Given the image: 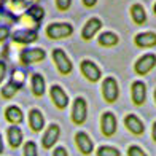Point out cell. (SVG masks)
Returning a JSON list of instances; mask_svg holds the SVG:
<instances>
[{
    "label": "cell",
    "mask_w": 156,
    "mask_h": 156,
    "mask_svg": "<svg viewBox=\"0 0 156 156\" xmlns=\"http://www.w3.org/2000/svg\"><path fill=\"white\" fill-rule=\"evenodd\" d=\"M45 78L41 76L40 73H35L32 76V93L37 96V97H41L45 94Z\"/></svg>",
    "instance_id": "cell-20"
},
{
    "label": "cell",
    "mask_w": 156,
    "mask_h": 156,
    "mask_svg": "<svg viewBox=\"0 0 156 156\" xmlns=\"http://www.w3.org/2000/svg\"><path fill=\"white\" fill-rule=\"evenodd\" d=\"M75 142H76L78 150H80L83 154H91V153H93L94 145H93V140L89 139V136L86 132H76Z\"/></svg>",
    "instance_id": "cell-9"
},
{
    "label": "cell",
    "mask_w": 156,
    "mask_h": 156,
    "mask_svg": "<svg viewBox=\"0 0 156 156\" xmlns=\"http://www.w3.org/2000/svg\"><path fill=\"white\" fill-rule=\"evenodd\" d=\"M70 3H72V0H56V5H58V8L62 10V11L69 10Z\"/></svg>",
    "instance_id": "cell-27"
},
{
    "label": "cell",
    "mask_w": 156,
    "mask_h": 156,
    "mask_svg": "<svg viewBox=\"0 0 156 156\" xmlns=\"http://www.w3.org/2000/svg\"><path fill=\"white\" fill-rule=\"evenodd\" d=\"M153 10H154V15H156V3H154V8Z\"/></svg>",
    "instance_id": "cell-34"
},
{
    "label": "cell",
    "mask_w": 156,
    "mask_h": 156,
    "mask_svg": "<svg viewBox=\"0 0 156 156\" xmlns=\"http://www.w3.org/2000/svg\"><path fill=\"white\" fill-rule=\"evenodd\" d=\"M127 156H147V153H145L144 150H142L140 147L132 145V147L127 148Z\"/></svg>",
    "instance_id": "cell-26"
},
{
    "label": "cell",
    "mask_w": 156,
    "mask_h": 156,
    "mask_svg": "<svg viewBox=\"0 0 156 156\" xmlns=\"http://www.w3.org/2000/svg\"><path fill=\"white\" fill-rule=\"evenodd\" d=\"M53 59L56 62V66H58V70L62 75H69L70 72H72V69H73L72 62H70L69 56L64 53L61 48H56L53 51Z\"/></svg>",
    "instance_id": "cell-4"
},
{
    "label": "cell",
    "mask_w": 156,
    "mask_h": 156,
    "mask_svg": "<svg viewBox=\"0 0 156 156\" xmlns=\"http://www.w3.org/2000/svg\"><path fill=\"white\" fill-rule=\"evenodd\" d=\"M101 27H102V21L101 19H97V18H91L86 24H84L83 27V32H81V37L84 40H91L94 37V35L101 30Z\"/></svg>",
    "instance_id": "cell-12"
},
{
    "label": "cell",
    "mask_w": 156,
    "mask_h": 156,
    "mask_svg": "<svg viewBox=\"0 0 156 156\" xmlns=\"http://www.w3.org/2000/svg\"><path fill=\"white\" fill-rule=\"evenodd\" d=\"M51 99H53V102H54V105L58 108H66L67 105H69V97H67V94L64 93V89L61 88V86H58V84H54V86H51Z\"/></svg>",
    "instance_id": "cell-11"
},
{
    "label": "cell",
    "mask_w": 156,
    "mask_h": 156,
    "mask_svg": "<svg viewBox=\"0 0 156 156\" xmlns=\"http://www.w3.org/2000/svg\"><path fill=\"white\" fill-rule=\"evenodd\" d=\"M59 134H61L59 126H58V124H51V126L46 129L43 139H41V144H43V147H45V148H51L56 142H58Z\"/></svg>",
    "instance_id": "cell-13"
},
{
    "label": "cell",
    "mask_w": 156,
    "mask_h": 156,
    "mask_svg": "<svg viewBox=\"0 0 156 156\" xmlns=\"http://www.w3.org/2000/svg\"><path fill=\"white\" fill-rule=\"evenodd\" d=\"M97 156H119V151L116 150V148H113V147L104 145V147H99Z\"/></svg>",
    "instance_id": "cell-23"
},
{
    "label": "cell",
    "mask_w": 156,
    "mask_h": 156,
    "mask_svg": "<svg viewBox=\"0 0 156 156\" xmlns=\"http://www.w3.org/2000/svg\"><path fill=\"white\" fill-rule=\"evenodd\" d=\"M136 45L139 48H151L156 45V34L154 32H142V34H137L136 38Z\"/></svg>",
    "instance_id": "cell-14"
},
{
    "label": "cell",
    "mask_w": 156,
    "mask_h": 156,
    "mask_svg": "<svg viewBox=\"0 0 156 156\" xmlns=\"http://www.w3.org/2000/svg\"><path fill=\"white\" fill-rule=\"evenodd\" d=\"M102 94H104V99L107 101L108 104L115 102L118 99V94H119V89H118V83L113 76H107L102 83Z\"/></svg>",
    "instance_id": "cell-3"
},
{
    "label": "cell",
    "mask_w": 156,
    "mask_h": 156,
    "mask_svg": "<svg viewBox=\"0 0 156 156\" xmlns=\"http://www.w3.org/2000/svg\"><path fill=\"white\" fill-rule=\"evenodd\" d=\"M131 16L134 19V23L142 26V24H145V21H147V13H145V8L142 6L140 3H134L131 6Z\"/></svg>",
    "instance_id": "cell-18"
},
{
    "label": "cell",
    "mask_w": 156,
    "mask_h": 156,
    "mask_svg": "<svg viewBox=\"0 0 156 156\" xmlns=\"http://www.w3.org/2000/svg\"><path fill=\"white\" fill-rule=\"evenodd\" d=\"M5 75H6V66H5V62H2V61H0V83L3 81Z\"/></svg>",
    "instance_id": "cell-29"
},
{
    "label": "cell",
    "mask_w": 156,
    "mask_h": 156,
    "mask_svg": "<svg viewBox=\"0 0 156 156\" xmlns=\"http://www.w3.org/2000/svg\"><path fill=\"white\" fill-rule=\"evenodd\" d=\"M154 101H156V91H154Z\"/></svg>",
    "instance_id": "cell-35"
},
{
    "label": "cell",
    "mask_w": 156,
    "mask_h": 156,
    "mask_svg": "<svg viewBox=\"0 0 156 156\" xmlns=\"http://www.w3.org/2000/svg\"><path fill=\"white\" fill-rule=\"evenodd\" d=\"M99 43L102 46H115L118 43V35L113 32H104L99 35Z\"/></svg>",
    "instance_id": "cell-22"
},
{
    "label": "cell",
    "mask_w": 156,
    "mask_h": 156,
    "mask_svg": "<svg viewBox=\"0 0 156 156\" xmlns=\"http://www.w3.org/2000/svg\"><path fill=\"white\" fill-rule=\"evenodd\" d=\"M153 139H154V142H156V121H154V124H153Z\"/></svg>",
    "instance_id": "cell-33"
},
{
    "label": "cell",
    "mask_w": 156,
    "mask_h": 156,
    "mask_svg": "<svg viewBox=\"0 0 156 156\" xmlns=\"http://www.w3.org/2000/svg\"><path fill=\"white\" fill-rule=\"evenodd\" d=\"M84 6H88V8H91V6H94L97 3V0H83Z\"/></svg>",
    "instance_id": "cell-31"
},
{
    "label": "cell",
    "mask_w": 156,
    "mask_h": 156,
    "mask_svg": "<svg viewBox=\"0 0 156 156\" xmlns=\"http://www.w3.org/2000/svg\"><path fill=\"white\" fill-rule=\"evenodd\" d=\"M29 124H30V127H32L34 132H40L41 129H43L45 118H43V115L40 113V110L32 108V110L29 112Z\"/></svg>",
    "instance_id": "cell-16"
},
{
    "label": "cell",
    "mask_w": 156,
    "mask_h": 156,
    "mask_svg": "<svg viewBox=\"0 0 156 156\" xmlns=\"http://www.w3.org/2000/svg\"><path fill=\"white\" fill-rule=\"evenodd\" d=\"M5 118L8 119L11 124H19L24 119V115H23V112H21L19 107H16V105H10V107L5 110Z\"/></svg>",
    "instance_id": "cell-17"
},
{
    "label": "cell",
    "mask_w": 156,
    "mask_h": 156,
    "mask_svg": "<svg viewBox=\"0 0 156 156\" xmlns=\"http://www.w3.org/2000/svg\"><path fill=\"white\" fill-rule=\"evenodd\" d=\"M101 127H102V132L104 136L112 137L113 134L116 132V118L112 112H105L102 118H101Z\"/></svg>",
    "instance_id": "cell-8"
},
{
    "label": "cell",
    "mask_w": 156,
    "mask_h": 156,
    "mask_svg": "<svg viewBox=\"0 0 156 156\" xmlns=\"http://www.w3.org/2000/svg\"><path fill=\"white\" fill-rule=\"evenodd\" d=\"M131 94H132V101L136 105H142L147 99V86L144 81H134L132 88H131Z\"/></svg>",
    "instance_id": "cell-10"
},
{
    "label": "cell",
    "mask_w": 156,
    "mask_h": 156,
    "mask_svg": "<svg viewBox=\"0 0 156 156\" xmlns=\"http://www.w3.org/2000/svg\"><path fill=\"white\" fill-rule=\"evenodd\" d=\"M88 118V104L83 97H76L72 108V121L75 124H83Z\"/></svg>",
    "instance_id": "cell-2"
},
{
    "label": "cell",
    "mask_w": 156,
    "mask_h": 156,
    "mask_svg": "<svg viewBox=\"0 0 156 156\" xmlns=\"http://www.w3.org/2000/svg\"><path fill=\"white\" fill-rule=\"evenodd\" d=\"M0 153H3V140H2V134H0Z\"/></svg>",
    "instance_id": "cell-32"
},
{
    "label": "cell",
    "mask_w": 156,
    "mask_h": 156,
    "mask_svg": "<svg viewBox=\"0 0 156 156\" xmlns=\"http://www.w3.org/2000/svg\"><path fill=\"white\" fill-rule=\"evenodd\" d=\"M8 142H10V145L13 148H18L21 144H23V132H21V129L16 124L10 126V129H8Z\"/></svg>",
    "instance_id": "cell-19"
},
{
    "label": "cell",
    "mask_w": 156,
    "mask_h": 156,
    "mask_svg": "<svg viewBox=\"0 0 156 156\" xmlns=\"http://www.w3.org/2000/svg\"><path fill=\"white\" fill-rule=\"evenodd\" d=\"M13 40L18 43H32L37 40V34L30 32V30H21V32H15L13 34Z\"/></svg>",
    "instance_id": "cell-21"
},
{
    "label": "cell",
    "mask_w": 156,
    "mask_h": 156,
    "mask_svg": "<svg viewBox=\"0 0 156 156\" xmlns=\"http://www.w3.org/2000/svg\"><path fill=\"white\" fill-rule=\"evenodd\" d=\"M72 32H73V27L67 23H54V24H49L46 29L48 37L53 40L66 38L69 35H72Z\"/></svg>",
    "instance_id": "cell-1"
},
{
    "label": "cell",
    "mask_w": 156,
    "mask_h": 156,
    "mask_svg": "<svg viewBox=\"0 0 156 156\" xmlns=\"http://www.w3.org/2000/svg\"><path fill=\"white\" fill-rule=\"evenodd\" d=\"M53 156H69V154H67V151H66V148H64V147H58L54 150Z\"/></svg>",
    "instance_id": "cell-28"
},
{
    "label": "cell",
    "mask_w": 156,
    "mask_h": 156,
    "mask_svg": "<svg viewBox=\"0 0 156 156\" xmlns=\"http://www.w3.org/2000/svg\"><path fill=\"white\" fill-rule=\"evenodd\" d=\"M154 66H156V56H154V54H144V56H142V58L136 62L134 69H136V73H139V75H147Z\"/></svg>",
    "instance_id": "cell-7"
},
{
    "label": "cell",
    "mask_w": 156,
    "mask_h": 156,
    "mask_svg": "<svg viewBox=\"0 0 156 156\" xmlns=\"http://www.w3.org/2000/svg\"><path fill=\"white\" fill-rule=\"evenodd\" d=\"M8 37V27H0V41Z\"/></svg>",
    "instance_id": "cell-30"
},
{
    "label": "cell",
    "mask_w": 156,
    "mask_h": 156,
    "mask_svg": "<svg viewBox=\"0 0 156 156\" xmlns=\"http://www.w3.org/2000/svg\"><path fill=\"white\" fill-rule=\"evenodd\" d=\"M18 86H15L13 83H8L5 88H2V97H5V99H10V97H13L16 93H18Z\"/></svg>",
    "instance_id": "cell-24"
},
{
    "label": "cell",
    "mask_w": 156,
    "mask_h": 156,
    "mask_svg": "<svg viewBox=\"0 0 156 156\" xmlns=\"http://www.w3.org/2000/svg\"><path fill=\"white\" fill-rule=\"evenodd\" d=\"M46 58L45 49L41 48H27L21 51V62L23 64H34V62H40Z\"/></svg>",
    "instance_id": "cell-5"
},
{
    "label": "cell",
    "mask_w": 156,
    "mask_h": 156,
    "mask_svg": "<svg viewBox=\"0 0 156 156\" xmlns=\"http://www.w3.org/2000/svg\"><path fill=\"white\" fill-rule=\"evenodd\" d=\"M37 145L35 142H26L24 145V156H37Z\"/></svg>",
    "instance_id": "cell-25"
},
{
    "label": "cell",
    "mask_w": 156,
    "mask_h": 156,
    "mask_svg": "<svg viewBox=\"0 0 156 156\" xmlns=\"http://www.w3.org/2000/svg\"><path fill=\"white\" fill-rule=\"evenodd\" d=\"M81 73L86 76V80L93 81V83L99 81V80H101V76H102L101 69H99L93 61H88V59H84L81 62Z\"/></svg>",
    "instance_id": "cell-6"
},
{
    "label": "cell",
    "mask_w": 156,
    "mask_h": 156,
    "mask_svg": "<svg viewBox=\"0 0 156 156\" xmlns=\"http://www.w3.org/2000/svg\"><path fill=\"white\" fill-rule=\"evenodd\" d=\"M124 124H126L127 129H129L132 134H136V136H140V134H144V131H145L144 123H142L136 115H127L124 118Z\"/></svg>",
    "instance_id": "cell-15"
}]
</instances>
